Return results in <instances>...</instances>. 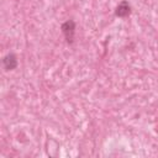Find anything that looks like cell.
<instances>
[{
	"label": "cell",
	"mask_w": 158,
	"mask_h": 158,
	"mask_svg": "<svg viewBox=\"0 0 158 158\" xmlns=\"http://www.w3.org/2000/svg\"><path fill=\"white\" fill-rule=\"evenodd\" d=\"M62 32L67 40L68 43H72L74 41V35H75V23L73 20H68L62 25Z\"/></svg>",
	"instance_id": "6da1fadb"
},
{
	"label": "cell",
	"mask_w": 158,
	"mask_h": 158,
	"mask_svg": "<svg viewBox=\"0 0 158 158\" xmlns=\"http://www.w3.org/2000/svg\"><path fill=\"white\" fill-rule=\"evenodd\" d=\"M2 63H4V68L6 70H12L17 67V57L14 53H9L4 57Z\"/></svg>",
	"instance_id": "7a4b0ae2"
},
{
	"label": "cell",
	"mask_w": 158,
	"mask_h": 158,
	"mask_svg": "<svg viewBox=\"0 0 158 158\" xmlns=\"http://www.w3.org/2000/svg\"><path fill=\"white\" fill-rule=\"evenodd\" d=\"M130 12H131V6L128 5L127 1L120 2L118 6L116 7V11H115L116 16H118V17H126L130 15Z\"/></svg>",
	"instance_id": "3957f363"
}]
</instances>
